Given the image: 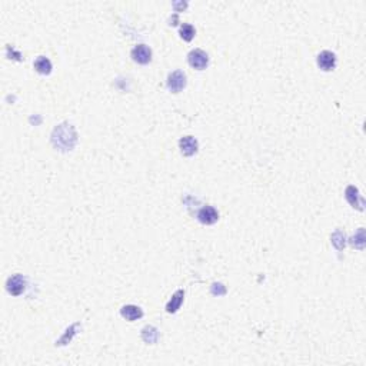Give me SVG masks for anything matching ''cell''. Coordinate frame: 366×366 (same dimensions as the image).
Here are the masks:
<instances>
[{"instance_id":"1","label":"cell","mask_w":366,"mask_h":366,"mask_svg":"<svg viewBox=\"0 0 366 366\" xmlns=\"http://www.w3.org/2000/svg\"><path fill=\"white\" fill-rule=\"evenodd\" d=\"M68 136H76L75 129L72 128L68 123H63L53 130L52 135V142L55 143L56 148H60L62 150H70L73 148L76 139H68Z\"/></svg>"},{"instance_id":"6","label":"cell","mask_w":366,"mask_h":366,"mask_svg":"<svg viewBox=\"0 0 366 366\" xmlns=\"http://www.w3.org/2000/svg\"><path fill=\"white\" fill-rule=\"evenodd\" d=\"M132 59L135 60L136 63L140 65H146L152 59V50L146 45H138L132 49Z\"/></svg>"},{"instance_id":"10","label":"cell","mask_w":366,"mask_h":366,"mask_svg":"<svg viewBox=\"0 0 366 366\" xmlns=\"http://www.w3.org/2000/svg\"><path fill=\"white\" fill-rule=\"evenodd\" d=\"M120 313L129 322H133V320H136L139 317L143 316L142 309L139 306H135V305H126V306H123L120 309Z\"/></svg>"},{"instance_id":"5","label":"cell","mask_w":366,"mask_h":366,"mask_svg":"<svg viewBox=\"0 0 366 366\" xmlns=\"http://www.w3.org/2000/svg\"><path fill=\"white\" fill-rule=\"evenodd\" d=\"M317 66L325 72L335 69L336 66V56L335 53L329 52V50H323L317 55Z\"/></svg>"},{"instance_id":"13","label":"cell","mask_w":366,"mask_h":366,"mask_svg":"<svg viewBox=\"0 0 366 366\" xmlns=\"http://www.w3.org/2000/svg\"><path fill=\"white\" fill-rule=\"evenodd\" d=\"M158 329L153 326H146L143 330H142V337H143V340L145 342H148V343H155L156 340H158Z\"/></svg>"},{"instance_id":"4","label":"cell","mask_w":366,"mask_h":366,"mask_svg":"<svg viewBox=\"0 0 366 366\" xmlns=\"http://www.w3.org/2000/svg\"><path fill=\"white\" fill-rule=\"evenodd\" d=\"M25 287H26V277L23 276V275L18 273V275H13V276L8 279L6 289H8V292H9L10 295L19 296V295L23 293Z\"/></svg>"},{"instance_id":"12","label":"cell","mask_w":366,"mask_h":366,"mask_svg":"<svg viewBox=\"0 0 366 366\" xmlns=\"http://www.w3.org/2000/svg\"><path fill=\"white\" fill-rule=\"evenodd\" d=\"M33 66H35L36 72H39L42 75H49L52 72V62L48 58H45V56H39L38 59L35 60Z\"/></svg>"},{"instance_id":"8","label":"cell","mask_w":366,"mask_h":366,"mask_svg":"<svg viewBox=\"0 0 366 366\" xmlns=\"http://www.w3.org/2000/svg\"><path fill=\"white\" fill-rule=\"evenodd\" d=\"M179 148L185 156H192L198 152V140L193 136H183L179 140Z\"/></svg>"},{"instance_id":"11","label":"cell","mask_w":366,"mask_h":366,"mask_svg":"<svg viewBox=\"0 0 366 366\" xmlns=\"http://www.w3.org/2000/svg\"><path fill=\"white\" fill-rule=\"evenodd\" d=\"M183 296H185V292L182 289H179V290L175 292V295L172 296V299L169 300L168 305H166V310H168L169 313L178 312V309H180V305L183 302Z\"/></svg>"},{"instance_id":"14","label":"cell","mask_w":366,"mask_h":366,"mask_svg":"<svg viewBox=\"0 0 366 366\" xmlns=\"http://www.w3.org/2000/svg\"><path fill=\"white\" fill-rule=\"evenodd\" d=\"M179 33H180V38H182V39L186 40V42H190V40L195 38L196 30H195V28H193L192 25H189V23H183V25L180 26Z\"/></svg>"},{"instance_id":"7","label":"cell","mask_w":366,"mask_h":366,"mask_svg":"<svg viewBox=\"0 0 366 366\" xmlns=\"http://www.w3.org/2000/svg\"><path fill=\"white\" fill-rule=\"evenodd\" d=\"M345 196H346V200L353 206L356 208L357 210H363V206H365V200L363 198L359 195V190L355 186H347L346 192H345Z\"/></svg>"},{"instance_id":"2","label":"cell","mask_w":366,"mask_h":366,"mask_svg":"<svg viewBox=\"0 0 366 366\" xmlns=\"http://www.w3.org/2000/svg\"><path fill=\"white\" fill-rule=\"evenodd\" d=\"M189 65L196 70H203L206 69L209 63V56L205 50L202 49H195L192 50L188 55Z\"/></svg>"},{"instance_id":"9","label":"cell","mask_w":366,"mask_h":366,"mask_svg":"<svg viewBox=\"0 0 366 366\" xmlns=\"http://www.w3.org/2000/svg\"><path fill=\"white\" fill-rule=\"evenodd\" d=\"M199 222L205 223V225H213L219 219V213L213 206H203L198 212Z\"/></svg>"},{"instance_id":"3","label":"cell","mask_w":366,"mask_h":366,"mask_svg":"<svg viewBox=\"0 0 366 366\" xmlns=\"http://www.w3.org/2000/svg\"><path fill=\"white\" fill-rule=\"evenodd\" d=\"M186 86V75L182 70H175L168 76V89L173 93H179Z\"/></svg>"}]
</instances>
